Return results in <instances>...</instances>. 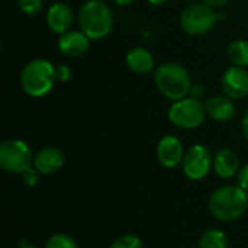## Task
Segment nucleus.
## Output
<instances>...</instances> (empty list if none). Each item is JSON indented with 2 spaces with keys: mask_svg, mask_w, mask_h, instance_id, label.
Here are the masks:
<instances>
[{
  "mask_svg": "<svg viewBox=\"0 0 248 248\" xmlns=\"http://www.w3.org/2000/svg\"><path fill=\"white\" fill-rule=\"evenodd\" d=\"M248 209L247 190L238 185L218 187L209 198V211L218 221L232 222L240 219Z\"/></svg>",
  "mask_w": 248,
  "mask_h": 248,
  "instance_id": "obj_1",
  "label": "nucleus"
},
{
  "mask_svg": "<svg viewBox=\"0 0 248 248\" xmlns=\"http://www.w3.org/2000/svg\"><path fill=\"white\" fill-rule=\"evenodd\" d=\"M78 26L92 41L103 39L113 29V13L103 0H87L80 7Z\"/></svg>",
  "mask_w": 248,
  "mask_h": 248,
  "instance_id": "obj_2",
  "label": "nucleus"
},
{
  "mask_svg": "<svg viewBox=\"0 0 248 248\" xmlns=\"http://www.w3.org/2000/svg\"><path fill=\"white\" fill-rule=\"evenodd\" d=\"M154 81L158 92L173 102L187 97L192 87L189 71L179 62H166L154 70Z\"/></svg>",
  "mask_w": 248,
  "mask_h": 248,
  "instance_id": "obj_3",
  "label": "nucleus"
},
{
  "mask_svg": "<svg viewBox=\"0 0 248 248\" xmlns=\"http://www.w3.org/2000/svg\"><path fill=\"white\" fill-rule=\"evenodd\" d=\"M55 81V65L44 58L29 61L20 73V86L31 97H42L48 94Z\"/></svg>",
  "mask_w": 248,
  "mask_h": 248,
  "instance_id": "obj_4",
  "label": "nucleus"
},
{
  "mask_svg": "<svg viewBox=\"0 0 248 248\" xmlns=\"http://www.w3.org/2000/svg\"><path fill=\"white\" fill-rule=\"evenodd\" d=\"M31 147L17 138H10L0 145V167L10 174H23L33 166Z\"/></svg>",
  "mask_w": 248,
  "mask_h": 248,
  "instance_id": "obj_5",
  "label": "nucleus"
},
{
  "mask_svg": "<svg viewBox=\"0 0 248 248\" xmlns=\"http://www.w3.org/2000/svg\"><path fill=\"white\" fill-rule=\"evenodd\" d=\"M169 121L171 125L180 129H195L205 122L206 118V108L201 99L195 97H185L180 100L173 102L167 112Z\"/></svg>",
  "mask_w": 248,
  "mask_h": 248,
  "instance_id": "obj_6",
  "label": "nucleus"
},
{
  "mask_svg": "<svg viewBox=\"0 0 248 248\" xmlns=\"http://www.w3.org/2000/svg\"><path fill=\"white\" fill-rule=\"evenodd\" d=\"M219 16L205 3H193L189 4L182 16L180 25L182 29L190 36H202L212 31Z\"/></svg>",
  "mask_w": 248,
  "mask_h": 248,
  "instance_id": "obj_7",
  "label": "nucleus"
},
{
  "mask_svg": "<svg viewBox=\"0 0 248 248\" xmlns=\"http://www.w3.org/2000/svg\"><path fill=\"white\" fill-rule=\"evenodd\" d=\"M183 173L190 180H202L206 177L214 167V157L208 147L202 144L192 145L186 153L182 161Z\"/></svg>",
  "mask_w": 248,
  "mask_h": 248,
  "instance_id": "obj_8",
  "label": "nucleus"
},
{
  "mask_svg": "<svg viewBox=\"0 0 248 248\" xmlns=\"http://www.w3.org/2000/svg\"><path fill=\"white\" fill-rule=\"evenodd\" d=\"M221 87L225 96L232 100H241L248 94V71L243 67H230L221 78Z\"/></svg>",
  "mask_w": 248,
  "mask_h": 248,
  "instance_id": "obj_9",
  "label": "nucleus"
},
{
  "mask_svg": "<svg viewBox=\"0 0 248 248\" xmlns=\"http://www.w3.org/2000/svg\"><path fill=\"white\" fill-rule=\"evenodd\" d=\"M185 147L182 141L174 135H166L157 145V158L166 169L177 167L185 158Z\"/></svg>",
  "mask_w": 248,
  "mask_h": 248,
  "instance_id": "obj_10",
  "label": "nucleus"
},
{
  "mask_svg": "<svg viewBox=\"0 0 248 248\" xmlns=\"http://www.w3.org/2000/svg\"><path fill=\"white\" fill-rule=\"evenodd\" d=\"M73 20L74 16L71 7L62 1H57L51 4L46 12V25L57 35H62L68 32L73 25Z\"/></svg>",
  "mask_w": 248,
  "mask_h": 248,
  "instance_id": "obj_11",
  "label": "nucleus"
},
{
  "mask_svg": "<svg viewBox=\"0 0 248 248\" xmlns=\"http://www.w3.org/2000/svg\"><path fill=\"white\" fill-rule=\"evenodd\" d=\"M64 154L57 147H45L39 150L33 160V167L39 171V174H55L64 166Z\"/></svg>",
  "mask_w": 248,
  "mask_h": 248,
  "instance_id": "obj_12",
  "label": "nucleus"
},
{
  "mask_svg": "<svg viewBox=\"0 0 248 248\" xmlns=\"http://www.w3.org/2000/svg\"><path fill=\"white\" fill-rule=\"evenodd\" d=\"M90 41L83 31H68L60 36L58 49L70 58H77L89 49Z\"/></svg>",
  "mask_w": 248,
  "mask_h": 248,
  "instance_id": "obj_13",
  "label": "nucleus"
},
{
  "mask_svg": "<svg viewBox=\"0 0 248 248\" xmlns=\"http://www.w3.org/2000/svg\"><path fill=\"white\" fill-rule=\"evenodd\" d=\"M206 115L217 122H228L235 115L234 100L228 96H212L205 102Z\"/></svg>",
  "mask_w": 248,
  "mask_h": 248,
  "instance_id": "obj_14",
  "label": "nucleus"
},
{
  "mask_svg": "<svg viewBox=\"0 0 248 248\" xmlns=\"http://www.w3.org/2000/svg\"><path fill=\"white\" fill-rule=\"evenodd\" d=\"M214 170L222 179H231L240 171V158L231 148H221L214 157Z\"/></svg>",
  "mask_w": 248,
  "mask_h": 248,
  "instance_id": "obj_15",
  "label": "nucleus"
},
{
  "mask_svg": "<svg viewBox=\"0 0 248 248\" xmlns=\"http://www.w3.org/2000/svg\"><path fill=\"white\" fill-rule=\"evenodd\" d=\"M125 60L128 68L135 74H147L154 70V57L145 48H132L131 51H128Z\"/></svg>",
  "mask_w": 248,
  "mask_h": 248,
  "instance_id": "obj_16",
  "label": "nucleus"
},
{
  "mask_svg": "<svg viewBox=\"0 0 248 248\" xmlns=\"http://www.w3.org/2000/svg\"><path fill=\"white\" fill-rule=\"evenodd\" d=\"M227 55L232 65L235 67H248V41L246 39H237L232 41L227 48Z\"/></svg>",
  "mask_w": 248,
  "mask_h": 248,
  "instance_id": "obj_17",
  "label": "nucleus"
},
{
  "mask_svg": "<svg viewBox=\"0 0 248 248\" xmlns=\"http://www.w3.org/2000/svg\"><path fill=\"white\" fill-rule=\"evenodd\" d=\"M199 248H228V238L221 230H208L201 237Z\"/></svg>",
  "mask_w": 248,
  "mask_h": 248,
  "instance_id": "obj_18",
  "label": "nucleus"
},
{
  "mask_svg": "<svg viewBox=\"0 0 248 248\" xmlns=\"http://www.w3.org/2000/svg\"><path fill=\"white\" fill-rule=\"evenodd\" d=\"M45 248H78V244L67 234H54L48 238Z\"/></svg>",
  "mask_w": 248,
  "mask_h": 248,
  "instance_id": "obj_19",
  "label": "nucleus"
},
{
  "mask_svg": "<svg viewBox=\"0 0 248 248\" xmlns=\"http://www.w3.org/2000/svg\"><path fill=\"white\" fill-rule=\"evenodd\" d=\"M110 248H142V241L135 234H125L116 238Z\"/></svg>",
  "mask_w": 248,
  "mask_h": 248,
  "instance_id": "obj_20",
  "label": "nucleus"
},
{
  "mask_svg": "<svg viewBox=\"0 0 248 248\" xmlns=\"http://www.w3.org/2000/svg\"><path fill=\"white\" fill-rule=\"evenodd\" d=\"M17 6L20 12L25 15H38L42 10V0H17Z\"/></svg>",
  "mask_w": 248,
  "mask_h": 248,
  "instance_id": "obj_21",
  "label": "nucleus"
},
{
  "mask_svg": "<svg viewBox=\"0 0 248 248\" xmlns=\"http://www.w3.org/2000/svg\"><path fill=\"white\" fill-rule=\"evenodd\" d=\"M55 76H57V81L67 83L71 78V68L65 64H58L55 67Z\"/></svg>",
  "mask_w": 248,
  "mask_h": 248,
  "instance_id": "obj_22",
  "label": "nucleus"
},
{
  "mask_svg": "<svg viewBox=\"0 0 248 248\" xmlns=\"http://www.w3.org/2000/svg\"><path fill=\"white\" fill-rule=\"evenodd\" d=\"M23 182L28 185V186H35L38 182H39V171L33 167V169H29L28 171H25L23 174Z\"/></svg>",
  "mask_w": 248,
  "mask_h": 248,
  "instance_id": "obj_23",
  "label": "nucleus"
},
{
  "mask_svg": "<svg viewBox=\"0 0 248 248\" xmlns=\"http://www.w3.org/2000/svg\"><path fill=\"white\" fill-rule=\"evenodd\" d=\"M238 186L248 192V164L241 167L238 171Z\"/></svg>",
  "mask_w": 248,
  "mask_h": 248,
  "instance_id": "obj_24",
  "label": "nucleus"
},
{
  "mask_svg": "<svg viewBox=\"0 0 248 248\" xmlns=\"http://www.w3.org/2000/svg\"><path fill=\"white\" fill-rule=\"evenodd\" d=\"M203 94H205V87H203V84H201V83H195V84H193V83H192L189 96H190V97H195V99H201Z\"/></svg>",
  "mask_w": 248,
  "mask_h": 248,
  "instance_id": "obj_25",
  "label": "nucleus"
},
{
  "mask_svg": "<svg viewBox=\"0 0 248 248\" xmlns=\"http://www.w3.org/2000/svg\"><path fill=\"white\" fill-rule=\"evenodd\" d=\"M228 1H230V0H202V3L208 4V6L212 7V9H215V7H222V6H225Z\"/></svg>",
  "mask_w": 248,
  "mask_h": 248,
  "instance_id": "obj_26",
  "label": "nucleus"
},
{
  "mask_svg": "<svg viewBox=\"0 0 248 248\" xmlns=\"http://www.w3.org/2000/svg\"><path fill=\"white\" fill-rule=\"evenodd\" d=\"M243 134H244V137L247 138L248 141V110L246 112L244 118H243Z\"/></svg>",
  "mask_w": 248,
  "mask_h": 248,
  "instance_id": "obj_27",
  "label": "nucleus"
},
{
  "mask_svg": "<svg viewBox=\"0 0 248 248\" xmlns=\"http://www.w3.org/2000/svg\"><path fill=\"white\" fill-rule=\"evenodd\" d=\"M116 4H119V6H129V4H132L135 0H113Z\"/></svg>",
  "mask_w": 248,
  "mask_h": 248,
  "instance_id": "obj_28",
  "label": "nucleus"
},
{
  "mask_svg": "<svg viewBox=\"0 0 248 248\" xmlns=\"http://www.w3.org/2000/svg\"><path fill=\"white\" fill-rule=\"evenodd\" d=\"M150 4H154V6H160V4H164L167 0H147Z\"/></svg>",
  "mask_w": 248,
  "mask_h": 248,
  "instance_id": "obj_29",
  "label": "nucleus"
},
{
  "mask_svg": "<svg viewBox=\"0 0 248 248\" xmlns=\"http://www.w3.org/2000/svg\"><path fill=\"white\" fill-rule=\"evenodd\" d=\"M20 248H38V247H35V246H29V244H23V247H20Z\"/></svg>",
  "mask_w": 248,
  "mask_h": 248,
  "instance_id": "obj_30",
  "label": "nucleus"
}]
</instances>
